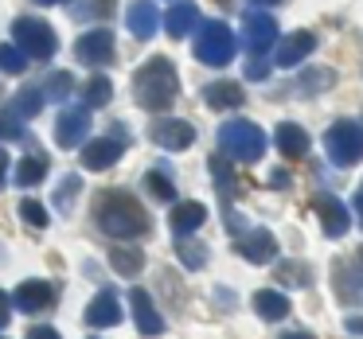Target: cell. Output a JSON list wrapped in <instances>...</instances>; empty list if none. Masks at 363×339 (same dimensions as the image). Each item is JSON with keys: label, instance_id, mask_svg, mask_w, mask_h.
<instances>
[{"label": "cell", "instance_id": "cell-44", "mask_svg": "<svg viewBox=\"0 0 363 339\" xmlns=\"http://www.w3.org/2000/svg\"><path fill=\"white\" fill-rule=\"evenodd\" d=\"M250 4H281V0H250Z\"/></svg>", "mask_w": 363, "mask_h": 339}, {"label": "cell", "instance_id": "cell-40", "mask_svg": "<svg viewBox=\"0 0 363 339\" xmlns=\"http://www.w3.org/2000/svg\"><path fill=\"white\" fill-rule=\"evenodd\" d=\"M352 335H363V316H347V323H344Z\"/></svg>", "mask_w": 363, "mask_h": 339}, {"label": "cell", "instance_id": "cell-8", "mask_svg": "<svg viewBox=\"0 0 363 339\" xmlns=\"http://www.w3.org/2000/svg\"><path fill=\"white\" fill-rule=\"evenodd\" d=\"M74 59H79L82 67H106L113 59V32L110 28H90L86 35H79Z\"/></svg>", "mask_w": 363, "mask_h": 339}, {"label": "cell", "instance_id": "cell-11", "mask_svg": "<svg viewBox=\"0 0 363 339\" xmlns=\"http://www.w3.org/2000/svg\"><path fill=\"white\" fill-rule=\"evenodd\" d=\"M313 211H316V219H320V226H324L328 238H344L347 226H352V211H347L336 195H316Z\"/></svg>", "mask_w": 363, "mask_h": 339}, {"label": "cell", "instance_id": "cell-22", "mask_svg": "<svg viewBox=\"0 0 363 339\" xmlns=\"http://www.w3.org/2000/svg\"><path fill=\"white\" fill-rule=\"evenodd\" d=\"M277 149H281V156L301 160L308 152V133L301 125H293V121H285V125H277Z\"/></svg>", "mask_w": 363, "mask_h": 339}, {"label": "cell", "instance_id": "cell-26", "mask_svg": "<svg viewBox=\"0 0 363 339\" xmlns=\"http://www.w3.org/2000/svg\"><path fill=\"white\" fill-rule=\"evenodd\" d=\"M48 156H24L16 164V183L20 188H35V183L43 180V176H48Z\"/></svg>", "mask_w": 363, "mask_h": 339}, {"label": "cell", "instance_id": "cell-3", "mask_svg": "<svg viewBox=\"0 0 363 339\" xmlns=\"http://www.w3.org/2000/svg\"><path fill=\"white\" fill-rule=\"evenodd\" d=\"M219 149L227 152L230 160H238V164H258L262 156H266V133H262L254 121H227V125H219Z\"/></svg>", "mask_w": 363, "mask_h": 339}, {"label": "cell", "instance_id": "cell-45", "mask_svg": "<svg viewBox=\"0 0 363 339\" xmlns=\"http://www.w3.org/2000/svg\"><path fill=\"white\" fill-rule=\"evenodd\" d=\"M35 4H63V0H35Z\"/></svg>", "mask_w": 363, "mask_h": 339}, {"label": "cell", "instance_id": "cell-42", "mask_svg": "<svg viewBox=\"0 0 363 339\" xmlns=\"http://www.w3.org/2000/svg\"><path fill=\"white\" fill-rule=\"evenodd\" d=\"M281 339H313V331H285Z\"/></svg>", "mask_w": 363, "mask_h": 339}, {"label": "cell", "instance_id": "cell-32", "mask_svg": "<svg viewBox=\"0 0 363 339\" xmlns=\"http://www.w3.org/2000/svg\"><path fill=\"white\" fill-rule=\"evenodd\" d=\"M20 219H24L28 222V226H48V222H51V214H48V207H43V203H35V199H24V203H20Z\"/></svg>", "mask_w": 363, "mask_h": 339}, {"label": "cell", "instance_id": "cell-14", "mask_svg": "<svg viewBox=\"0 0 363 339\" xmlns=\"http://www.w3.org/2000/svg\"><path fill=\"white\" fill-rule=\"evenodd\" d=\"M121 156V141H113V137H98V141H86L82 144V168L86 172H106V168H113Z\"/></svg>", "mask_w": 363, "mask_h": 339}, {"label": "cell", "instance_id": "cell-39", "mask_svg": "<svg viewBox=\"0 0 363 339\" xmlns=\"http://www.w3.org/2000/svg\"><path fill=\"white\" fill-rule=\"evenodd\" d=\"M9 320H12V297L9 292H0V328H4Z\"/></svg>", "mask_w": 363, "mask_h": 339}, {"label": "cell", "instance_id": "cell-28", "mask_svg": "<svg viewBox=\"0 0 363 339\" xmlns=\"http://www.w3.org/2000/svg\"><path fill=\"white\" fill-rule=\"evenodd\" d=\"M28 71V55L12 43H0V74H24Z\"/></svg>", "mask_w": 363, "mask_h": 339}, {"label": "cell", "instance_id": "cell-17", "mask_svg": "<svg viewBox=\"0 0 363 339\" xmlns=\"http://www.w3.org/2000/svg\"><path fill=\"white\" fill-rule=\"evenodd\" d=\"M313 51H316L313 32H293V35H285L281 47H277V67H301Z\"/></svg>", "mask_w": 363, "mask_h": 339}, {"label": "cell", "instance_id": "cell-5", "mask_svg": "<svg viewBox=\"0 0 363 339\" xmlns=\"http://www.w3.org/2000/svg\"><path fill=\"white\" fill-rule=\"evenodd\" d=\"M12 40H16V47L24 51V55H32V59H51L59 51L55 28L43 24V20H35V16H20L16 24H12Z\"/></svg>", "mask_w": 363, "mask_h": 339}, {"label": "cell", "instance_id": "cell-15", "mask_svg": "<svg viewBox=\"0 0 363 339\" xmlns=\"http://www.w3.org/2000/svg\"><path fill=\"white\" fill-rule=\"evenodd\" d=\"M51 304H55V289L48 281H24L12 292V308H20V312H43Z\"/></svg>", "mask_w": 363, "mask_h": 339}, {"label": "cell", "instance_id": "cell-30", "mask_svg": "<svg viewBox=\"0 0 363 339\" xmlns=\"http://www.w3.org/2000/svg\"><path fill=\"white\" fill-rule=\"evenodd\" d=\"M145 191H149L152 199H164V203H172V199H176V188H172V180H168L164 172H149V176H145Z\"/></svg>", "mask_w": 363, "mask_h": 339}, {"label": "cell", "instance_id": "cell-12", "mask_svg": "<svg viewBox=\"0 0 363 339\" xmlns=\"http://www.w3.org/2000/svg\"><path fill=\"white\" fill-rule=\"evenodd\" d=\"M152 141H157L160 149H168V152H184V149H191V141H196V129H191L188 121H180V117H160V121H152Z\"/></svg>", "mask_w": 363, "mask_h": 339}, {"label": "cell", "instance_id": "cell-6", "mask_svg": "<svg viewBox=\"0 0 363 339\" xmlns=\"http://www.w3.org/2000/svg\"><path fill=\"white\" fill-rule=\"evenodd\" d=\"M324 149H328L332 164L340 168H352L363 160V125L359 121H336L324 137Z\"/></svg>", "mask_w": 363, "mask_h": 339}, {"label": "cell", "instance_id": "cell-38", "mask_svg": "<svg viewBox=\"0 0 363 339\" xmlns=\"http://www.w3.org/2000/svg\"><path fill=\"white\" fill-rule=\"evenodd\" d=\"M24 339H63V335H59L55 328H28Z\"/></svg>", "mask_w": 363, "mask_h": 339}, {"label": "cell", "instance_id": "cell-21", "mask_svg": "<svg viewBox=\"0 0 363 339\" xmlns=\"http://www.w3.org/2000/svg\"><path fill=\"white\" fill-rule=\"evenodd\" d=\"M164 28H168V35H176V40H180V35H191L199 28V8L188 4V0H184V4H172L168 16H164Z\"/></svg>", "mask_w": 363, "mask_h": 339}, {"label": "cell", "instance_id": "cell-20", "mask_svg": "<svg viewBox=\"0 0 363 339\" xmlns=\"http://www.w3.org/2000/svg\"><path fill=\"white\" fill-rule=\"evenodd\" d=\"M168 222H172V230L180 238H188L191 230H199L207 222V207L196 203V199H191V203H176L172 207V219H168Z\"/></svg>", "mask_w": 363, "mask_h": 339}, {"label": "cell", "instance_id": "cell-7", "mask_svg": "<svg viewBox=\"0 0 363 339\" xmlns=\"http://www.w3.org/2000/svg\"><path fill=\"white\" fill-rule=\"evenodd\" d=\"M274 40H277V20L262 8H246V16H242L246 51H250V55H266V51L274 47Z\"/></svg>", "mask_w": 363, "mask_h": 339}, {"label": "cell", "instance_id": "cell-9", "mask_svg": "<svg viewBox=\"0 0 363 339\" xmlns=\"http://www.w3.org/2000/svg\"><path fill=\"white\" fill-rule=\"evenodd\" d=\"M235 246H238V253H242L250 265H266V261L277 258V238L269 234V230H262V226L242 230V234L235 238Z\"/></svg>", "mask_w": 363, "mask_h": 339}, {"label": "cell", "instance_id": "cell-13", "mask_svg": "<svg viewBox=\"0 0 363 339\" xmlns=\"http://www.w3.org/2000/svg\"><path fill=\"white\" fill-rule=\"evenodd\" d=\"M129 304H133V323H137V331H141V335L157 339L160 331H164V316L157 312V304H152V297L145 289L129 292Z\"/></svg>", "mask_w": 363, "mask_h": 339}, {"label": "cell", "instance_id": "cell-33", "mask_svg": "<svg viewBox=\"0 0 363 339\" xmlns=\"http://www.w3.org/2000/svg\"><path fill=\"white\" fill-rule=\"evenodd\" d=\"M82 191V180L79 176H67L63 183H59V191H55V203H59V211H71V199Z\"/></svg>", "mask_w": 363, "mask_h": 339}, {"label": "cell", "instance_id": "cell-18", "mask_svg": "<svg viewBox=\"0 0 363 339\" xmlns=\"http://www.w3.org/2000/svg\"><path fill=\"white\" fill-rule=\"evenodd\" d=\"M125 24H129V32H133L137 40H152V35H157V28H160L157 4H152V0H137V4H129Z\"/></svg>", "mask_w": 363, "mask_h": 339}, {"label": "cell", "instance_id": "cell-35", "mask_svg": "<svg viewBox=\"0 0 363 339\" xmlns=\"http://www.w3.org/2000/svg\"><path fill=\"white\" fill-rule=\"evenodd\" d=\"M269 74V63H266V55H254L250 63H246V79L250 82H262Z\"/></svg>", "mask_w": 363, "mask_h": 339}, {"label": "cell", "instance_id": "cell-41", "mask_svg": "<svg viewBox=\"0 0 363 339\" xmlns=\"http://www.w3.org/2000/svg\"><path fill=\"white\" fill-rule=\"evenodd\" d=\"M4 180H9V152L0 149V183H4Z\"/></svg>", "mask_w": 363, "mask_h": 339}, {"label": "cell", "instance_id": "cell-31", "mask_svg": "<svg viewBox=\"0 0 363 339\" xmlns=\"http://www.w3.org/2000/svg\"><path fill=\"white\" fill-rule=\"evenodd\" d=\"M176 253H180V261H184L188 269H203V265H207V250H203L199 242H188V238H180Z\"/></svg>", "mask_w": 363, "mask_h": 339}, {"label": "cell", "instance_id": "cell-37", "mask_svg": "<svg viewBox=\"0 0 363 339\" xmlns=\"http://www.w3.org/2000/svg\"><path fill=\"white\" fill-rule=\"evenodd\" d=\"M277 277H281V281H297V285H308L313 281V273H308V269H277Z\"/></svg>", "mask_w": 363, "mask_h": 339}, {"label": "cell", "instance_id": "cell-27", "mask_svg": "<svg viewBox=\"0 0 363 339\" xmlns=\"http://www.w3.org/2000/svg\"><path fill=\"white\" fill-rule=\"evenodd\" d=\"M40 90H43V98H48V102H59V98H71L74 79L67 71H55V74H48V79L40 82Z\"/></svg>", "mask_w": 363, "mask_h": 339}, {"label": "cell", "instance_id": "cell-10", "mask_svg": "<svg viewBox=\"0 0 363 339\" xmlns=\"http://www.w3.org/2000/svg\"><path fill=\"white\" fill-rule=\"evenodd\" d=\"M86 129H90V110L86 105H67L55 121V141L59 149H74V144L86 141Z\"/></svg>", "mask_w": 363, "mask_h": 339}, {"label": "cell", "instance_id": "cell-29", "mask_svg": "<svg viewBox=\"0 0 363 339\" xmlns=\"http://www.w3.org/2000/svg\"><path fill=\"white\" fill-rule=\"evenodd\" d=\"M82 98H86V110L90 105H106L113 98V86H110V79H102V74H94V79L82 86Z\"/></svg>", "mask_w": 363, "mask_h": 339}, {"label": "cell", "instance_id": "cell-25", "mask_svg": "<svg viewBox=\"0 0 363 339\" xmlns=\"http://www.w3.org/2000/svg\"><path fill=\"white\" fill-rule=\"evenodd\" d=\"M43 102H48V98H43L40 86H24L16 98H12V113H16L20 121H24V117H35V113L43 110Z\"/></svg>", "mask_w": 363, "mask_h": 339}, {"label": "cell", "instance_id": "cell-19", "mask_svg": "<svg viewBox=\"0 0 363 339\" xmlns=\"http://www.w3.org/2000/svg\"><path fill=\"white\" fill-rule=\"evenodd\" d=\"M203 102L211 105V110H238L242 105V86L238 82H207L203 86Z\"/></svg>", "mask_w": 363, "mask_h": 339}, {"label": "cell", "instance_id": "cell-2", "mask_svg": "<svg viewBox=\"0 0 363 339\" xmlns=\"http://www.w3.org/2000/svg\"><path fill=\"white\" fill-rule=\"evenodd\" d=\"M94 219L110 238H145L149 234V214H145V207L137 203L133 195H125V191H110V195L98 199Z\"/></svg>", "mask_w": 363, "mask_h": 339}, {"label": "cell", "instance_id": "cell-23", "mask_svg": "<svg viewBox=\"0 0 363 339\" xmlns=\"http://www.w3.org/2000/svg\"><path fill=\"white\" fill-rule=\"evenodd\" d=\"M254 312L262 316V320H285L289 316V297H281L277 289H262V292H254Z\"/></svg>", "mask_w": 363, "mask_h": 339}, {"label": "cell", "instance_id": "cell-16", "mask_svg": "<svg viewBox=\"0 0 363 339\" xmlns=\"http://www.w3.org/2000/svg\"><path fill=\"white\" fill-rule=\"evenodd\" d=\"M121 320V304H118V292L113 289H102L94 300L86 304V323L90 328H113Z\"/></svg>", "mask_w": 363, "mask_h": 339}, {"label": "cell", "instance_id": "cell-4", "mask_svg": "<svg viewBox=\"0 0 363 339\" xmlns=\"http://www.w3.org/2000/svg\"><path fill=\"white\" fill-rule=\"evenodd\" d=\"M238 51V40L230 35V28L223 20H207L199 24V40H196V59L207 67H227Z\"/></svg>", "mask_w": 363, "mask_h": 339}, {"label": "cell", "instance_id": "cell-1", "mask_svg": "<svg viewBox=\"0 0 363 339\" xmlns=\"http://www.w3.org/2000/svg\"><path fill=\"white\" fill-rule=\"evenodd\" d=\"M176 94H180V74H176V63L168 55H152L133 74V98L141 110L160 113L176 102Z\"/></svg>", "mask_w": 363, "mask_h": 339}, {"label": "cell", "instance_id": "cell-34", "mask_svg": "<svg viewBox=\"0 0 363 339\" xmlns=\"http://www.w3.org/2000/svg\"><path fill=\"white\" fill-rule=\"evenodd\" d=\"M20 137H24V121L12 110H4L0 113V141H20Z\"/></svg>", "mask_w": 363, "mask_h": 339}, {"label": "cell", "instance_id": "cell-24", "mask_svg": "<svg viewBox=\"0 0 363 339\" xmlns=\"http://www.w3.org/2000/svg\"><path fill=\"white\" fill-rule=\"evenodd\" d=\"M110 265L118 269L121 277H137L145 269V258H141V250H129V246H113L110 250Z\"/></svg>", "mask_w": 363, "mask_h": 339}, {"label": "cell", "instance_id": "cell-36", "mask_svg": "<svg viewBox=\"0 0 363 339\" xmlns=\"http://www.w3.org/2000/svg\"><path fill=\"white\" fill-rule=\"evenodd\" d=\"M320 86H332V71H313L305 82H301V90H305V94H313V90H320Z\"/></svg>", "mask_w": 363, "mask_h": 339}, {"label": "cell", "instance_id": "cell-43", "mask_svg": "<svg viewBox=\"0 0 363 339\" xmlns=\"http://www.w3.org/2000/svg\"><path fill=\"white\" fill-rule=\"evenodd\" d=\"M355 214H359V222H363V188H359V195H355Z\"/></svg>", "mask_w": 363, "mask_h": 339}]
</instances>
